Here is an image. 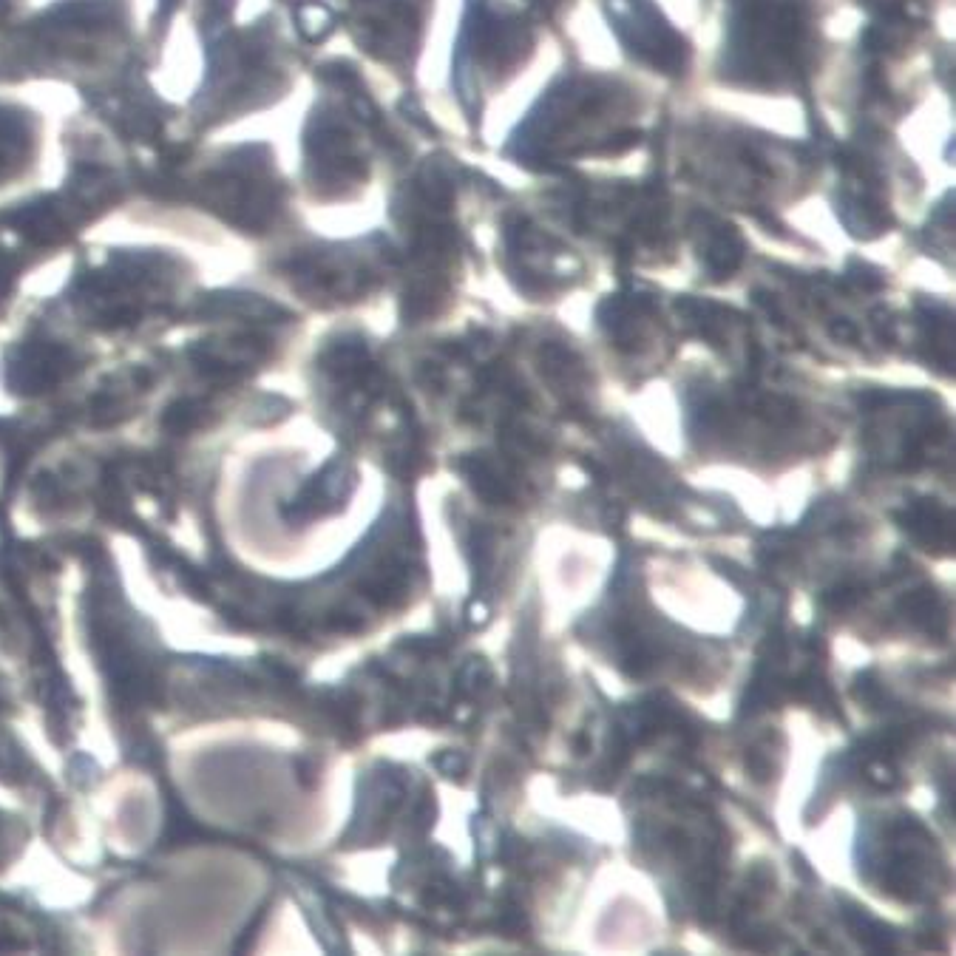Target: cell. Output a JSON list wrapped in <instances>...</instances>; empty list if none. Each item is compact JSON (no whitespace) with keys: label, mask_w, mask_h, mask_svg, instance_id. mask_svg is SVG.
Returning a JSON list of instances; mask_svg holds the SVG:
<instances>
[{"label":"cell","mask_w":956,"mask_h":956,"mask_svg":"<svg viewBox=\"0 0 956 956\" xmlns=\"http://www.w3.org/2000/svg\"><path fill=\"white\" fill-rule=\"evenodd\" d=\"M437 764H440V769H443L446 775H460V769H463V758H460V755H454V752H446V755H440V758H437Z\"/></svg>","instance_id":"7a4b0ae2"},{"label":"cell","mask_w":956,"mask_h":956,"mask_svg":"<svg viewBox=\"0 0 956 956\" xmlns=\"http://www.w3.org/2000/svg\"><path fill=\"white\" fill-rule=\"evenodd\" d=\"M905 522H911L908 528L917 534L920 531V525L917 522H931V534H922V542H925V548H931V545H942V548H948V517H945V511H937V517H934V505H920V508H911L908 514H905ZM928 528V525H925Z\"/></svg>","instance_id":"6da1fadb"}]
</instances>
